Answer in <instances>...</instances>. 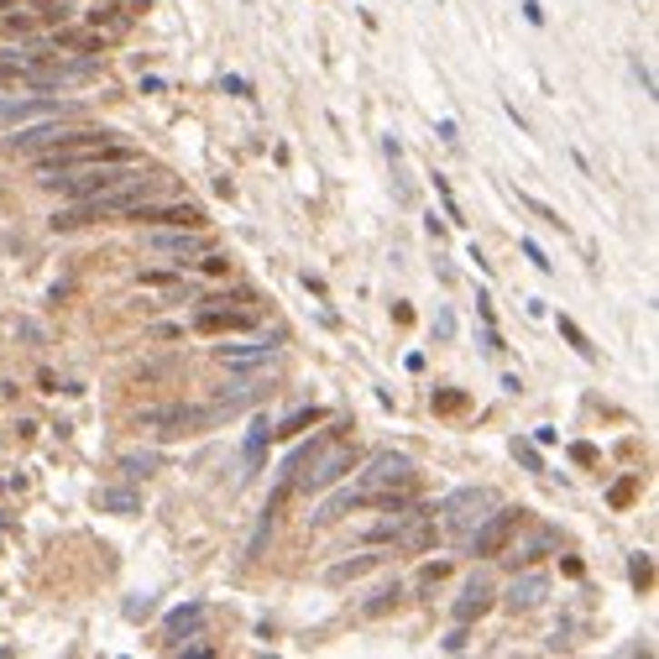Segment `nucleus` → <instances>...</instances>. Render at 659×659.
<instances>
[{
    "instance_id": "1",
    "label": "nucleus",
    "mask_w": 659,
    "mask_h": 659,
    "mask_svg": "<svg viewBox=\"0 0 659 659\" xmlns=\"http://www.w3.org/2000/svg\"><path fill=\"white\" fill-rule=\"evenodd\" d=\"M136 163H89V168H68V173H47L43 184L58 189L64 199H95V194H110V189H126L136 184Z\"/></svg>"
},
{
    "instance_id": "2",
    "label": "nucleus",
    "mask_w": 659,
    "mask_h": 659,
    "mask_svg": "<svg viewBox=\"0 0 659 659\" xmlns=\"http://www.w3.org/2000/svg\"><path fill=\"white\" fill-rule=\"evenodd\" d=\"M492 508H497V492L492 487H461V492H450L434 513H445V529L455 534V539H471V529H476Z\"/></svg>"
},
{
    "instance_id": "3",
    "label": "nucleus",
    "mask_w": 659,
    "mask_h": 659,
    "mask_svg": "<svg viewBox=\"0 0 659 659\" xmlns=\"http://www.w3.org/2000/svg\"><path fill=\"white\" fill-rule=\"evenodd\" d=\"M142 429H157V434H205V429H215L220 419H215V408H194V404H173V408H147L142 419H136Z\"/></svg>"
},
{
    "instance_id": "4",
    "label": "nucleus",
    "mask_w": 659,
    "mask_h": 659,
    "mask_svg": "<svg viewBox=\"0 0 659 659\" xmlns=\"http://www.w3.org/2000/svg\"><path fill=\"white\" fill-rule=\"evenodd\" d=\"M524 513H529V508H503V503H497V508H492L487 518L471 529V539H466L471 554H487V560H492V554H503V550H508V539L518 534V524H524Z\"/></svg>"
},
{
    "instance_id": "5",
    "label": "nucleus",
    "mask_w": 659,
    "mask_h": 659,
    "mask_svg": "<svg viewBox=\"0 0 659 659\" xmlns=\"http://www.w3.org/2000/svg\"><path fill=\"white\" fill-rule=\"evenodd\" d=\"M356 487H366V492H404V487H414V461L398 455V450H377V455L366 461V471H356Z\"/></svg>"
},
{
    "instance_id": "6",
    "label": "nucleus",
    "mask_w": 659,
    "mask_h": 659,
    "mask_svg": "<svg viewBox=\"0 0 659 659\" xmlns=\"http://www.w3.org/2000/svg\"><path fill=\"white\" fill-rule=\"evenodd\" d=\"M273 377H267V366H256V372H246V377H235V383H225L220 393L210 398V408H215V419H235L246 404H256V398H267L273 393Z\"/></svg>"
},
{
    "instance_id": "7",
    "label": "nucleus",
    "mask_w": 659,
    "mask_h": 659,
    "mask_svg": "<svg viewBox=\"0 0 659 659\" xmlns=\"http://www.w3.org/2000/svg\"><path fill=\"white\" fill-rule=\"evenodd\" d=\"M356 461H362V455H356L351 445L330 450L325 461L315 455V461H309V471H298V476H294V492H325V487H335L341 476H351V471H356Z\"/></svg>"
},
{
    "instance_id": "8",
    "label": "nucleus",
    "mask_w": 659,
    "mask_h": 659,
    "mask_svg": "<svg viewBox=\"0 0 659 659\" xmlns=\"http://www.w3.org/2000/svg\"><path fill=\"white\" fill-rule=\"evenodd\" d=\"M147 246H152V252H163V256H173L178 267H184V256H205V252H210L205 231H194V225H173V231H157Z\"/></svg>"
},
{
    "instance_id": "9",
    "label": "nucleus",
    "mask_w": 659,
    "mask_h": 659,
    "mask_svg": "<svg viewBox=\"0 0 659 659\" xmlns=\"http://www.w3.org/2000/svg\"><path fill=\"white\" fill-rule=\"evenodd\" d=\"M544 596H550V575H544V571H524V575H513L503 607H508V613H534Z\"/></svg>"
},
{
    "instance_id": "10",
    "label": "nucleus",
    "mask_w": 659,
    "mask_h": 659,
    "mask_svg": "<svg viewBox=\"0 0 659 659\" xmlns=\"http://www.w3.org/2000/svg\"><path fill=\"white\" fill-rule=\"evenodd\" d=\"M492 607H497V586H492L487 575H471L461 602H455V623H476V617L492 613Z\"/></svg>"
},
{
    "instance_id": "11",
    "label": "nucleus",
    "mask_w": 659,
    "mask_h": 659,
    "mask_svg": "<svg viewBox=\"0 0 659 659\" xmlns=\"http://www.w3.org/2000/svg\"><path fill=\"white\" fill-rule=\"evenodd\" d=\"M205 617H210V607H205V602H184V607H173V613H168V623H163V638L178 649L184 638H199Z\"/></svg>"
},
{
    "instance_id": "12",
    "label": "nucleus",
    "mask_w": 659,
    "mask_h": 659,
    "mask_svg": "<svg viewBox=\"0 0 659 659\" xmlns=\"http://www.w3.org/2000/svg\"><path fill=\"white\" fill-rule=\"evenodd\" d=\"M37 115H58L64 121V115H74V105L68 100H5L0 95V121L16 126V121H37Z\"/></svg>"
},
{
    "instance_id": "13",
    "label": "nucleus",
    "mask_w": 659,
    "mask_h": 659,
    "mask_svg": "<svg viewBox=\"0 0 659 659\" xmlns=\"http://www.w3.org/2000/svg\"><path fill=\"white\" fill-rule=\"evenodd\" d=\"M215 356L231 366V372H246V366L277 362V345H215Z\"/></svg>"
},
{
    "instance_id": "14",
    "label": "nucleus",
    "mask_w": 659,
    "mask_h": 659,
    "mask_svg": "<svg viewBox=\"0 0 659 659\" xmlns=\"http://www.w3.org/2000/svg\"><path fill=\"white\" fill-rule=\"evenodd\" d=\"M100 513H121V518H131V513H142V492L136 487H100Z\"/></svg>"
},
{
    "instance_id": "15",
    "label": "nucleus",
    "mask_w": 659,
    "mask_h": 659,
    "mask_svg": "<svg viewBox=\"0 0 659 659\" xmlns=\"http://www.w3.org/2000/svg\"><path fill=\"white\" fill-rule=\"evenodd\" d=\"M377 565H383V554H356V560H335V565L325 571V581H330V586H345V581H356V575L377 571Z\"/></svg>"
},
{
    "instance_id": "16",
    "label": "nucleus",
    "mask_w": 659,
    "mask_h": 659,
    "mask_svg": "<svg viewBox=\"0 0 659 659\" xmlns=\"http://www.w3.org/2000/svg\"><path fill=\"white\" fill-rule=\"evenodd\" d=\"M152 471H163V450H131V455H121V476H131V482H142Z\"/></svg>"
},
{
    "instance_id": "17",
    "label": "nucleus",
    "mask_w": 659,
    "mask_h": 659,
    "mask_svg": "<svg viewBox=\"0 0 659 659\" xmlns=\"http://www.w3.org/2000/svg\"><path fill=\"white\" fill-rule=\"evenodd\" d=\"M194 325H199V330H252L256 319H252V315H241V309H225V315H220V309H205V315L194 319Z\"/></svg>"
},
{
    "instance_id": "18",
    "label": "nucleus",
    "mask_w": 659,
    "mask_h": 659,
    "mask_svg": "<svg viewBox=\"0 0 659 659\" xmlns=\"http://www.w3.org/2000/svg\"><path fill=\"white\" fill-rule=\"evenodd\" d=\"M325 419V408H294L283 424H273V434H298V429H309V424H319Z\"/></svg>"
},
{
    "instance_id": "19",
    "label": "nucleus",
    "mask_w": 659,
    "mask_h": 659,
    "mask_svg": "<svg viewBox=\"0 0 659 659\" xmlns=\"http://www.w3.org/2000/svg\"><path fill=\"white\" fill-rule=\"evenodd\" d=\"M273 524H277V513H267V508H262V518H256L252 539H246V560H256V554H262V544L273 539Z\"/></svg>"
},
{
    "instance_id": "20",
    "label": "nucleus",
    "mask_w": 659,
    "mask_h": 659,
    "mask_svg": "<svg viewBox=\"0 0 659 659\" xmlns=\"http://www.w3.org/2000/svg\"><path fill=\"white\" fill-rule=\"evenodd\" d=\"M398 596H404V586H383V592H377V596H372V602L362 607V617H387L393 607H398Z\"/></svg>"
},
{
    "instance_id": "21",
    "label": "nucleus",
    "mask_w": 659,
    "mask_h": 659,
    "mask_svg": "<svg viewBox=\"0 0 659 659\" xmlns=\"http://www.w3.org/2000/svg\"><path fill=\"white\" fill-rule=\"evenodd\" d=\"M560 335H565V341H571L575 351H581V356H586V362H596V345L586 341V330H581V325H575V319H565V315H560Z\"/></svg>"
},
{
    "instance_id": "22",
    "label": "nucleus",
    "mask_w": 659,
    "mask_h": 659,
    "mask_svg": "<svg viewBox=\"0 0 659 659\" xmlns=\"http://www.w3.org/2000/svg\"><path fill=\"white\" fill-rule=\"evenodd\" d=\"M554 544H560V534H554V529H539V534H534V544H529V550H518L513 560H524V565H534V560H539L544 550H554Z\"/></svg>"
},
{
    "instance_id": "23",
    "label": "nucleus",
    "mask_w": 659,
    "mask_h": 659,
    "mask_svg": "<svg viewBox=\"0 0 659 659\" xmlns=\"http://www.w3.org/2000/svg\"><path fill=\"white\" fill-rule=\"evenodd\" d=\"M518 205H529V210L539 215V220H544V225H554V231H565V220H560V210H550L544 199H534V194H518Z\"/></svg>"
},
{
    "instance_id": "24",
    "label": "nucleus",
    "mask_w": 659,
    "mask_h": 659,
    "mask_svg": "<svg viewBox=\"0 0 659 659\" xmlns=\"http://www.w3.org/2000/svg\"><path fill=\"white\" fill-rule=\"evenodd\" d=\"M628 575H634V586L644 592V586L654 581V560H649V554H634V560H628Z\"/></svg>"
},
{
    "instance_id": "25",
    "label": "nucleus",
    "mask_w": 659,
    "mask_h": 659,
    "mask_svg": "<svg viewBox=\"0 0 659 659\" xmlns=\"http://www.w3.org/2000/svg\"><path fill=\"white\" fill-rule=\"evenodd\" d=\"M513 455H518V461H524L529 471H544V461H539V450H534L529 440H513Z\"/></svg>"
},
{
    "instance_id": "26",
    "label": "nucleus",
    "mask_w": 659,
    "mask_h": 659,
    "mask_svg": "<svg viewBox=\"0 0 659 659\" xmlns=\"http://www.w3.org/2000/svg\"><path fill=\"white\" fill-rule=\"evenodd\" d=\"M524 256H529V262L539 267V273H554V262L544 256V246H539V241H524Z\"/></svg>"
},
{
    "instance_id": "27",
    "label": "nucleus",
    "mask_w": 659,
    "mask_h": 659,
    "mask_svg": "<svg viewBox=\"0 0 659 659\" xmlns=\"http://www.w3.org/2000/svg\"><path fill=\"white\" fill-rule=\"evenodd\" d=\"M445 649H450V654H461V649H466V623H455V628L445 634Z\"/></svg>"
},
{
    "instance_id": "28",
    "label": "nucleus",
    "mask_w": 659,
    "mask_h": 659,
    "mask_svg": "<svg viewBox=\"0 0 659 659\" xmlns=\"http://www.w3.org/2000/svg\"><path fill=\"white\" fill-rule=\"evenodd\" d=\"M434 335H440V341H450V335H455V315H450V309H440V319H434Z\"/></svg>"
},
{
    "instance_id": "29",
    "label": "nucleus",
    "mask_w": 659,
    "mask_h": 659,
    "mask_svg": "<svg viewBox=\"0 0 659 659\" xmlns=\"http://www.w3.org/2000/svg\"><path fill=\"white\" fill-rule=\"evenodd\" d=\"M445 560H434V565H424V571H419V581H424V586H434V581H445Z\"/></svg>"
},
{
    "instance_id": "30",
    "label": "nucleus",
    "mask_w": 659,
    "mask_h": 659,
    "mask_svg": "<svg viewBox=\"0 0 659 659\" xmlns=\"http://www.w3.org/2000/svg\"><path fill=\"white\" fill-rule=\"evenodd\" d=\"M225 89H231V95H241V100H252V85H246L241 74H225Z\"/></svg>"
},
{
    "instance_id": "31",
    "label": "nucleus",
    "mask_w": 659,
    "mask_h": 659,
    "mask_svg": "<svg viewBox=\"0 0 659 659\" xmlns=\"http://www.w3.org/2000/svg\"><path fill=\"white\" fill-rule=\"evenodd\" d=\"M152 613V596H131L126 602V617H147Z\"/></svg>"
},
{
    "instance_id": "32",
    "label": "nucleus",
    "mask_w": 659,
    "mask_h": 659,
    "mask_svg": "<svg viewBox=\"0 0 659 659\" xmlns=\"http://www.w3.org/2000/svg\"><path fill=\"white\" fill-rule=\"evenodd\" d=\"M634 74H638V85H644V95H654V74L644 68V58H634Z\"/></svg>"
},
{
    "instance_id": "33",
    "label": "nucleus",
    "mask_w": 659,
    "mask_h": 659,
    "mask_svg": "<svg viewBox=\"0 0 659 659\" xmlns=\"http://www.w3.org/2000/svg\"><path fill=\"white\" fill-rule=\"evenodd\" d=\"M466 404V398H461V393H440V398H434V408H445V414H455V408Z\"/></svg>"
},
{
    "instance_id": "34",
    "label": "nucleus",
    "mask_w": 659,
    "mask_h": 659,
    "mask_svg": "<svg viewBox=\"0 0 659 659\" xmlns=\"http://www.w3.org/2000/svg\"><path fill=\"white\" fill-rule=\"evenodd\" d=\"M628 497H634V476H628V482H617V487H613V503H617V508H623Z\"/></svg>"
},
{
    "instance_id": "35",
    "label": "nucleus",
    "mask_w": 659,
    "mask_h": 659,
    "mask_svg": "<svg viewBox=\"0 0 659 659\" xmlns=\"http://www.w3.org/2000/svg\"><path fill=\"white\" fill-rule=\"evenodd\" d=\"M434 136H440V142H450V147L461 142V136H455V121H440V126H434Z\"/></svg>"
},
{
    "instance_id": "36",
    "label": "nucleus",
    "mask_w": 659,
    "mask_h": 659,
    "mask_svg": "<svg viewBox=\"0 0 659 659\" xmlns=\"http://www.w3.org/2000/svg\"><path fill=\"white\" fill-rule=\"evenodd\" d=\"M524 16H529L534 26H544V11H539V0H524Z\"/></svg>"
},
{
    "instance_id": "37",
    "label": "nucleus",
    "mask_w": 659,
    "mask_h": 659,
    "mask_svg": "<svg viewBox=\"0 0 659 659\" xmlns=\"http://www.w3.org/2000/svg\"><path fill=\"white\" fill-rule=\"evenodd\" d=\"M571 455L581 461V466H592V461H596V450H592V445H571Z\"/></svg>"
}]
</instances>
